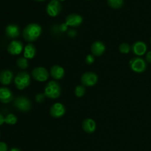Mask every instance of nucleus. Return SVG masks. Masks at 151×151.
I'll list each match as a JSON object with an SVG mask.
<instances>
[{
	"instance_id": "nucleus-1",
	"label": "nucleus",
	"mask_w": 151,
	"mask_h": 151,
	"mask_svg": "<svg viewBox=\"0 0 151 151\" xmlns=\"http://www.w3.org/2000/svg\"><path fill=\"white\" fill-rule=\"evenodd\" d=\"M42 28L36 23H31L27 25L23 30V37L25 41L33 42L36 41L41 35Z\"/></svg>"
},
{
	"instance_id": "nucleus-2",
	"label": "nucleus",
	"mask_w": 151,
	"mask_h": 151,
	"mask_svg": "<svg viewBox=\"0 0 151 151\" xmlns=\"http://www.w3.org/2000/svg\"><path fill=\"white\" fill-rule=\"evenodd\" d=\"M61 94V88L58 83L56 81H50L44 88V94L50 99L58 98Z\"/></svg>"
},
{
	"instance_id": "nucleus-3",
	"label": "nucleus",
	"mask_w": 151,
	"mask_h": 151,
	"mask_svg": "<svg viewBox=\"0 0 151 151\" xmlns=\"http://www.w3.org/2000/svg\"><path fill=\"white\" fill-rule=\"evenodd\" d=\"M14 83L19 90H23L30 84V76L26 72H19L14 78Z\"/></svg>"
},
{
	"instance_id": "nucleus-4",
	"label": "nucleus",
	"mask_w": 151,
	"mask_h": 151,
	"mask_svg": "<svg viewBox=\"0 0 151 151\" xmlns=\"http://www.w3.org/2000/svg\"><path fill=\"white\" fill-rule=\"evenodd\" d=\"M13 105L16 109L22 112L29 111L32 108V103H31L30 100L27 97H24V96L16 97L14 100Z\"/></svg>"
},
{
	"instance_id": "nucleus-5",
	"label": "nucleus",
	"mask_w": 151,
	"mask_h": 151,
	"mask_svg": "<svg viewBox=\"0 0 151 151\" xmlns=\"http://www.w3.org/2000/svg\"><path fill=\"white\" fill-rule=\"evenodd\" d=\"M131 69L137 73L144 72L147 69V64L144 59L141 58H134L129 62Z\"/></svg>"
},
{
	"instance_id": "nucleus-6",
	"label": "nucleus",
	"mask_w": 151,
	"mask_h": 151,
	"mask_svg": "<svg viewBox=\"0 0 151 151\" xmlns=\"http://www.w3.org/2000/svg\"><path fill=\"white\" fill-rule=\"evenodd\" d=\"M98 81V76L96 73L91 72H85L81 77V83L84 86H94Z\"/></svg>"
},
{
	"instance_id": "nucleus-7",
	"label": "nucleus",
	"mask_w": 151,
	"mask_h": 151,
	"mask_svg": "<svg viewBox=\"0 0 151 151\" xmlns=\"http://www.w3.org/2000/svg\"><path fill=\"white\" fill-rule=\"evenodd\" d=\"M49 75H50V74H49L47 69L42 67V66L35 68L32 71V78L36 81H38V82H45V81H47L49 78Z\"/></svg>"
},
{
	"instance_id": "nucleus-8",
	"label": "nucleus",
	"mask_w": 151,
	"mask_h": 151,
	"mask_svg": "<svg viewBox=\"0 0 151 151\" xmlns=\"http://www.w3.org/2000/svg\"><path fill=\"white\" fill-rule=\"evenodd\" d=\"M47 13L51 17H55L61 11V4L58 0H51L47 6Z\"/></svg>"
},
{
	"instance_id": "nucleus-9",
	"label": "nucleus",
	"mask_w": 151,
	"mask_h": 151,
	"mask_svg": "<svg viewBox=\"0 0 151 151\" xmlns=\"http://www.w3.org/2000/svg\"><path fill=\"white\" fill-rule=\"evenodd\" d=\"M66 113V108L62 103H56L51 106L50 114L54 118H60Z\"/></svg>"
},
{
	"instance_id": "nucleus-10",
	"label": "nucleus",
	"mask_w": 151,
	"mask_h": 151,
	"mask_svg": "<svg viewBox=\"0 0 151 151\" xmlns=\"http://www.w3.org/2000/svg\"><path fill=\"white\" fill-rule=\"evenodd\" d=\"M24 50L23 44L20 41H12L7 46V52L12 55H18L22 52Z\"/></svg>"
},
{
	"instance_id": "nucleus-11",
	"label": "nucleus",
	"mask_w": 151,
	"mask_h": 151,
	"mask_svg": "<svg viewBox=\"0 0 151 151\" xmlns=\"http://www.w3.org/2000/svg\"><path fill=\"white\" fill-rule=\"evenodd\" d=\"M83 17L79 14H75V13H72L67 16L66 18V25L72 27H76L80 26L83 23Z\"/></svg>"
},
{
	"instance_id": "nucleus-12",
	"label": "nucleus",
	"mask_w": 151,
	"mask_h": 151,
	"mask_svg": "<svg viewBox=\"0 0 151 151\" xmlns=\"http://www.w3.org/2000/svg\"><path fill=\"white\" fill-rule=\"evenodd\" d=\"M13 100V94L12 91L6 87L0 88V102L4 104L10 103Z\"/></svg>"
},
{
	"instance_id": "nucleus-13",
	"label": "nucleus",
	"mask_w": 151,
	"mask_h": 151,
	"mask_svg": "<svg viewBox=\"0 0 151 151\" xmlns=\"http://www.w3.org/2000/svg\"><path fill=\"white\" fill-rule=\"evenodd\" d=\"M132 51L135 55L138 56H142L146 53L147 50V45L145 42L141 41H137L132 46Z\"/></svg>"
},
{
	"instance_id": "nucleus-14",
	"label": "nucleus",
	"mask_w": 151,
	"mask_h": 151,
	"mask_svg": "<svg viewBox=\"0 0 151 151\" xmlns=\"http://www.w3.org/2000/svg\"><path fill=\"white\" fill-rule=\"evenodd\" d=\"M91 51L93 55L101 56L106 51V45L100 41H96L91 47Z\"/></svg>"
},
{
	"instance_id": "nucleus-15",
	"label": "nucleus",
	"mask_w": 151,
	"mask_h": 151,
	"mask_svg": "<svg viewBox=\"0 0 151 151\" xmlns=\"http://www.w3.org/2000/svg\"><path fill=\"white\" fill-rule=\"evenodd\" d=\"M13 79V72L8 69H4L0 72V83L4 86L10 85Z\"/></svg>"
},
{
	"instance_id": "nucleus-16",
	"label": "nucleus",
	"mask_w": 151,
	"mask_h": 151,
	"mask_svg": "<svg viewBox=\"0 0 151 151\" xmlns=\"http://www.w3.org/2000/svg\"><path fill=\"white\" fill-rule=\"evenodd\" d=\"M5 33L7 37L10 38H16L20 35V29L19 26L13 24L7 25L5 28Z\"/></svg>"
},
{
	"instance_id": "nucleus-17",
	"label": "nucleus",
	"mask_w": 151,
	"mask_h": 151,
	"mask_svg": "<svg viewBox=\"0 0 151 151\" xmlns=\"http://www.w3.org/2000/svg\"><path fill=\"white\" fill-rule=\"evenodd\" d=\"M82 128L83 131L87 134H92L95 131L97 125H96V122L94 119H91V118H87L83 122Z\"/></svg>"
},
{
	"instance_id": "nucleus-18",
	"label": "nucleus",
	"mask_w": 151,
	"mask_h": 151,
	"mask_svg": "<svg viewBox=\"0 0 151 151\" xmlns=\"http://www.w3.org/2000/svg\"><path fill=\"white\" fill-rule=\"evenodd\" d=\"M65 75V71L62 66L54 65L50 69V75L55 80H61Z\"/></svg>"
},
{
	"instance_id": "nucleus-19",
	"label": "nucleus",
	"mask_w": 151,
	"mask_h": 151,
	"mask_svg": "<svg viewBox=\"0 0 151 151\" xmlns=\"http://www.w3.org/2000/svg\"><path fill=\"white\" fill-rule=\"evenodd\" d=\"M36 54V49L32 44H28L24 48V57L27 59H32Z\"/></svg>"
},
{
	"instance_id": "nucleus-20",
	"label": "nucleus",
	"mask_w": 151,
	"mask_h": 151,
	"mask_svg": "<svg viewBox=\"0 0 151 151\" xmlns=\"http://www.w3.org/2000/svg\"><path fill=\"white\" fill-rule=\"evenodd\" d=\"M107 2L111 8L119 9L123 6L124 0H107Z\"/></svg>"
},
{
	"instance_id": "nucleus-21",
	"label": "nucleus",
	"mask_w": 151,
	"mask_h": 151,
	"mask_svg": "<svg viewBox=\"0 0 151 151\" xmlns=\"http://www.w3.org/2000/svg\"><path fill=\"white\" fill-rule=\"evenodd\" d=\"M17 116L15 114H7V116L4 117V122H5L6 124H7V125H13L17 122Z\"/></svg>"
},
{
	"instance_id": "nucleus-22",
	"label": "nucleus",
	"mask_w": 151,
	"mask_h": 151,
	"mask_svg": "<svg viewBox=\"0 0 151 151\" xmlns=\"http://www.w3.org/2000/svg\"><path fill=\"white\" fill-rule=\"evenodd\" d=\"M16 63H17V66L22 69H26L29 66V63H28L27 59L25 58L24 57H21L18 58Z\"/></svg>"
},
{
	"instance_id": "nucleus-23",
	"label": "nucleus",
	"mask_w": 151,
	"mask_h": 151,
	"mask_svg": "<svg viewBox=\"0 0 151 151\" xmlns=\"http://www.w3.org/2000/svg\"><path fill=\"white\" fill-rule=\"evenodd\" d=\"M86 93V88L84 86H77L75 89V94L78 97H82Z\"/></svg>"
},
{
	"instance_id": "nucleus-24",
	"label": "nucleus",
	"mask_w": 151,
	"mask_h": 151,
	"mask_svg": "<svg viewBox=\"0 0 151 151\" xmlns=\"http://www.w3.org/2000/svg\"><path fill=\"white\" fill-rule=\"evenodd\" d=\"M119 50L122 54H128L131 51V46L127 43H122L119 45Z\"/></svg>"
},
{
	"instance_id": "nucleus-25",
	"label": "nucleus",
	"mask_w": 151,
	"mask_h": 151,
	"mask_svg": "<svg viewBox=\"0 0 151 151\" xmlns=\"http://www.w3.org/2000/svg\"><path fill=\"white\" fill-rule=\"evenodd\" d=\"M94 62V57L93 55H88L86 57V63L88 65L92 64Z\"/></svg>"
},
{
	"instance_id": "nucleus-26",
	"label": "nucleus",
	"mask_w": 151,
	"mask_h": 151,
	"mask_svg": "<svg viewBox=\"0 0 151 151\" xmlns=\"http://www.w3.org/2000/svg\"><path fill=\"white\" fill-rule=\"evenodd\" d=\"M8 147L7 145L4 142H0V151H7Z\"/></svg>"
},
{
	"instance_id": "nucleus-27",
	"label": "nucleus",
	"mask_w": 151,
	"mask_h": 151,
	"mask_svg": "<svg viewBox=\"0 0 151 151\" xmlns=\"http://www.w3.org/2000/svg\"><path fill=\"white\" fill-rule=\"evenodd\" d=\"M44 97H46L45 94H38L36 95V101L38 103H41V102L44 101Z\"/></svg>"
},
{
	"instance_id": "nucleus-28",
	"label": "nucleus",
	"mask_w": 151,
	"mask_h": 151,
	"mask_svg": "<svg viewBox=\"0 0 151 151\" xmlns=\"http://www.w3.org/2000/svg\"><path fill=\"white\" fill-rule=\"evenodd\" d=\"M59 30H60L61 32H65V31L67 30L68 29V26L66 25V24H60V26H59Z\"/></svg>"
},
{
	"instance_id": "nucleus-29",
	"label": "nucleus",
	"mask_w": 151,
	"mask_h": 151,
	"mask_svg": "<svg viewBox=\"0 0 151 151\" xmlns=\"http://www.w3.org/2000/svg\"><path fill=\"white\" fill-rule=\"evenodd\" d=\"M145 59H146V60L148 62V63H151V51L148 52L147 53V55H146Z\"/></svg>"
},
{
	"instance_id": "nucleus-30",
	"label": "nucleus",
	"mask_w": 151,
	"mask_h": 151,
	"mask_svg": "<svg viewBox=\"0 0 151 151\" xmlns=\"http://www.w3.org/2000/svg\"><path fill=\"white\" fill-rule=\"evenodd\" d=\"M4 123V116L0 113V126Z\"/></svg>"
},
{
	"instance_id": "nucleus-31",
	"label": "nucleus",
	"mask_w": 151,
	"mask_h": 151,
	"mask_svg": "<svg viewBox=\"0 0 151 151\" xmlns=\"http://www.w3.org/2000/svg\"><path fill=\"white\" fill-rule=\"evenodd\" d=\"M9 151H22V150H21L20 149L17 148V147H13V148L10 149Z\"/></svg>"
},
{
	"instance_id": "nucleus-32",
	"label": "nucleus",
	"mask_w": 151,
	"mask_h": 151,
	"mask_svg": "<svg viewBox=\"0 0 151 151\" xmlns=\"http://www.w3.org/2000/svg\"><path fill=\"white\" fill-rule=\"evenodd\" d=\"M34 1H44L45 0H34Z\"/></svg>"
},
{
	"instance_id": "nucleus-33",
	"label": "nucleus",
	"mask_w": 151,
	"mask_h": 151,
	"mask_svg": "<svg viewBox=\"0 0 151 151\" xmlns=\"http://www.w3.org/2000/svg\"><path fill=\"white\" fill-rule=\"evenodd\" d=\"M59 1H65V0H58Z\"/></svg>"
},
{
	"instance_id": "nucleus-34",
	"label": "nucleus",
	"mask_w": 151,
	"mask_h": 151,
	"mask_svg": "<svg viewBox=\"0 0 151 151\" xmlns=\"http://www.w3.org/2000/svg\"><path fill=\"white\" fill-rule=\"evenodd\" d=\"M150 44H151V38H150Z\"/></svg>"
},
{
	"instance_id": "nucleus-35",
	"label": "nucleus",
	"mask_w": 151,
	"mask_h": 151,
	"mask_svg": "<svg viewBox=\"0 0 151 151\" xmlns=\"http://www.w3.org/2000/svg\"><path fill=\"white\" fill-rule=\"evenodd\" d=\"M87 1H88V0H87Z\"/></svg>"
}]
</instances>
